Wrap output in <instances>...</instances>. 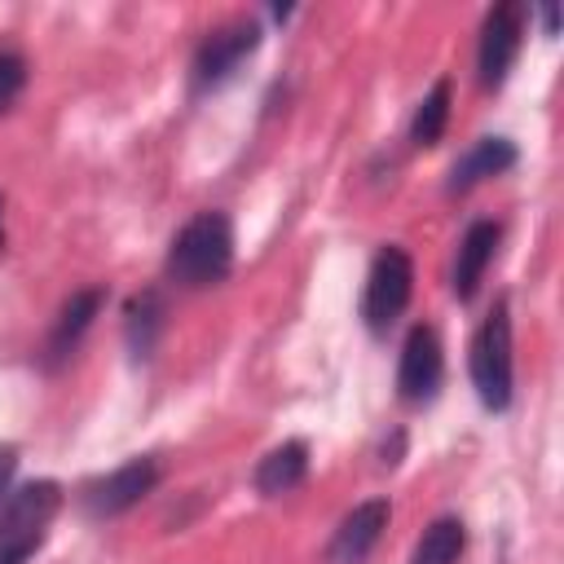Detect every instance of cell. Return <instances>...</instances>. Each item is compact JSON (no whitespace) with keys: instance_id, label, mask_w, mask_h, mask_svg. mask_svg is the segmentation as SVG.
Wrapping results in <instances>:
<instances>
[{"instance_id":"obj_4","label":"cell","mask_w":564,"mask_h":564,"mask_svg":"<svg viewBox=\"0 0 564 564\" xmlns=\"http://www.w3.org/2000/svg\"><path fill=\"white\" fill-rule=\"evenodd\" d=\"M410 291H414V264L401 247H383L370 264V278H366V295H361V317L375 335H383L410 304Z\"/></svg>"},{"instance_id":"obj_20","label":"cell","mask_w":564,"mask_h":564,"mask_svg":"<svg viewBox=\"0 0 564 564\" xmlns=\"http://www.w3.org/2000/svg\"><path fill=\"white\" fill-rule=\"evenodd\" d=\"M0 220H4V198H0ZM0 238H4V229H0Z\"/></svg>"},{"instance_id":"obj_19","label":"cell","mask_w":564,"mask_h":564,"mask_svg":"<svg viewBox=\"0 0 564 564\" xmlns=\"http://www.w3.org/2000/svg\"><path fill=\"white\" fill-rule=\"evenodd\" d=\"M542 26H546V35H555V31H560V13H555V4H546V9H542Z\"/></svg>"},{"instance_id":"obj_6","label":"cell","mask_w":564,"mask_h":564,"mask_svg":"<svg viewBox=\"0 0 564 564\" xmlns=\"http://www.w3.org/2000/svg\"><path fill=\"white\" fill-rule=\"evenodd\" d=\"M441 375H445V352H441V339L432 326H414L405 335V348H401V366H397V388H401V401L410 405H423L436 397L441 388Z\"/></svg>"},{"instance_id":"obj_11","label":"cell","mask_w":564,"mask_h":564,"mask_svg":"<svg viewBox=\"0 0 564 564\" xmlns=\"http://www.w3.org/2000/svg\"><path fill=\"white\" fill-rule=\"evenodd\" d=\"M511 163H516V145H511L507 137H480V141L449 167V194H463V189H471L476 181L507 172Z\"/></svg>"},{"instance_id":"obj_13","label":"cell","mask_w":564,"mask_h":564,"mask_svg":"<svg viewBox=\"0 0 564 564\" xmlns=\"http://www.w3.org/2000/svg\"><path fill=\"white\" fill-rule=\"evenodd\" d=\"M308 476V445L304 441H282L278 449H269L256 467V489L278 498L286 489H295L300 480Z\"/></svg>"},{"instance_id":"obj_18","label":"cell","mask_w":564,"mask_h":564,"mask_svg":"<svg viewBox=\"0 0 564 564\" xmlns=\"http://www.w3.org/2000/svg\"><path fill=\"white\" fill-rule=\"evenodd\" d=\"M13 467H18V454L4 445L0 449V502H4V494H9V480H13Z\"/></svg>"},{"instance_id":"obj_16","label":"cell","mask_w":564,"mask_h":564,"mask_svg":"<svg viewBox=\"0 0 564 564\" xmlns=\"http://www.w3.org/2000/svg\"><path fill=\"white\" fill-rule=\"evenodd\" d=\"M445 123H449V79H436L432 93H427V97L419 101V110H414L410 141H414V145H436L441 132H445Z\"/></svg>"},{"instance_id":"obj_7","label":"cell","mask_w":564,"mask_h":564,"mask_svg":"<svg viewBox=\"0 0 564 564\" xmlns=\"http://www.w3.org/2000/svg\"><path fill=\"white\" fill-rule=\"evenodd\" d=\"M520 35H524V9L520 4H498L489 9L485 26H480V84L498 88L520 53Z\"/></svg>"},{"instance_id":"obj_15","label":"cell","mask_w":564,"mask_h":564,"mask_svg":"<svg viewBox=\"0 0 564 564\" xmlns=\"http://www.w3.org/2000/svg\"><path fill=\"white\" fill-rule=\"evenodd\" d=\"M463 546H467L463 520L441 516V520H432V524L423 529V538H419V546H414L410 564H458Z\"/></svg>"},{"instance_id":"obj_3","label":"cell","mask_w":564,"mask_h":564,"mask_svg":"<svg viewBox=\"0 0 564 564\" xmlns=\"http://www.w3.org/2000/svg\"><path fill=\"white\" fill-rule=\"evenodd\" d=\"M471 383L485 410H507L511 405V317L507 300L494 304V313L480 322L471 339Z\"/></svg>"},{"instance_id":"obj_10","label":"cell","mask_w":564,"mask_h":564,"mask_svg":"<svg viewBox=\"0 0 564 564\" xmlns=\"http://www.w3.org/2000/svg\"><path fill=\"white\" fill-rule=\"evenodd\" d=\"M498 238H502V229L494 220H476L463 234L458 256H454V278H449V286H454L458 300H471L476 295V286H480V278H485V269H489V260L498 251Z\"/></svg>"},{"instance_id":"obj_5","label":"cell","mask_w":564,"mask_h":564,"mask_svg":"<svg viewBox=\"0 0 564 564\" xmlns=\"http://www.w3.org/2000/svg\"><path fill=\"white\" fill-rule=\"evenodd\" d=\"M154 485H159V463H154V458H132V463L115 467L110 476L84 485V511H88L93 520L119 516V511L137 507Z\"/></svg>"},{"instance_id":"obj_2","label":"cell","mask_w":564,"mask_h":564,"mask_svg":"<svg viewBox=\"0 0 564 564\" xmlns=\"http://www.w3.org/2000/svg\"><path fill=\"white\" fill-rule=\"evenodd\" d=\"M62 507V489L53 480H35L13 489L0 502V564H26V555L44 542L48 520Z\"/></svg>"},{"instance_id":"obj_8","label":"cell","mask_w":564,"mask_h":564,"mask_svg":"<svg viewBox=\"0 0 564 564\" xmlns=\"http://www.w3.org/2000/svg\"><path fill=\"white\" fill-rule=\"evenodd\" d=\"M256 44H260V26L256 22H234V26L212 31L194 53V88H212V84L229 79L234 66L247 53H256Z\"/></svg>"},{"instance_id":"obj_17","label":"cell","mask_w":564,"mask_h":564,"mask_svg":"<svg viewBox=\"0 0 564 564\" xmlns=\"http://www.w3.org/2000/svg\"><path fill=\"white\" fill-rule=\"evenodd\" d=\"M22 84H26V57L13 48H0V110H9L18 101Z\"/></svg>"},{"instance_id":"obj_14","label":"cell","mask_w":564,"mask_h":564,"mask_svg":"<svg viewBox=\"0 0 564 564\" xmlns=\"http://www.w3.org/2000/svg\"><path fill=\"white\" fill-rule=\"evenodd\" d=\"M163 322H167V304H163L159 291H141V295H132L128 308H123V335H128V348H132L137 357H150V348H154L159 335H163Z\"/></svg>"},{"instance_id":"obj_9","label":"cell","mask_w":564,"mask_h":564,"mask_svg":"<svg viewBox=\"0 0 564 564\" xmlns=\"http://www.w3.org/2000/svg\"><path fill=\"white\" fill-rule=\"evenodd\" d=\"M383 529H388V502L383 498H370V502L352 507L339 520V529H335V538L326 546V560L330 564H361L375 551V542L383 538Z\"/></svg>"},{"instance_id":"obj_1","label":"cell","mask_w":564,"mask_h":564,"mask_svg":"<svg viewBox=\"0 0 564 564\" xmlns=\"http://www.w3.org/2000/svg\"><path fill=\"white\" fill-rule=\"evenodd\" d=\"M234 269V225L225 212H198L181 225V234L167 247V278L198 291L225 282Z\"/></svg>"},{"instance_id":"obj_12","label":"cell","mask_w":564,"mask_h":564,"mask_svg":"<svg viewBox=\"0 0 564 564\" xmlns=\"http://www.w3.org/2000/svg\"><path fill=\"white\" fill-rule=\"evenodd\" d=\"M101 300H106V295H101L97 286H88V291H75V295L62 304V313H57V322H53V335H48V366H57V361L70 357V348L79 344V335L93 326Z\"/></svg>"}]
</instances>
